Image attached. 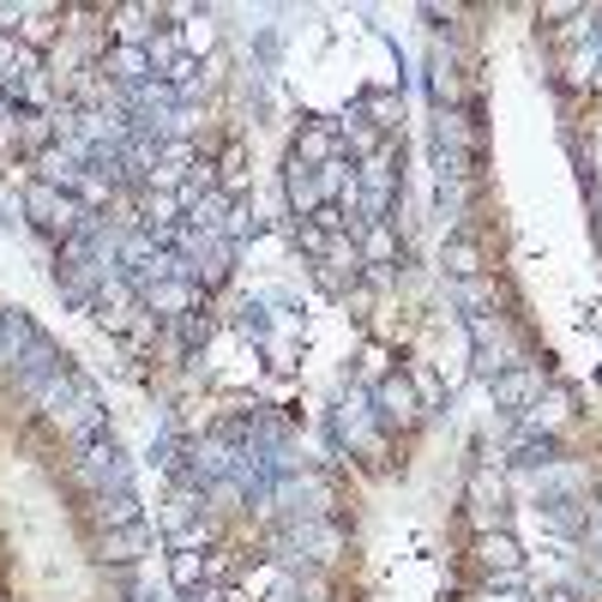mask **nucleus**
Instances as JSON below:
<instances>
[{"instance_id":"obj_23","label":"nucleus","mask_w":602,"mask_h":602,"mask_svg":"<svg viewBox=\"0 0 602 602\" xmlns=\"http://www.w3.org/2000/svg\"><path fill=\"white\" fill-rule=\"evenodd\" d=\"M549 602H578V597H573V590H549Z\"/></svg>"},{"instance_id":"obj_10","label":"nucleus","mask_w":602,"mask_h":602,"mask_svg":"<svg viewBox=\"0 0 602 602\" xmlns=\"http://www.w3.org/2000/svg\"><path fill=\"white\" fill-rule=\"evenodd\" d=\"M440 265H446V277H459V284H476V277L488 272L482 248H476L471 236H446V253H440Z\"/></svg>"},{"instance_id":"obj_22","label":"nucleus","mask_w":602,"mask_h":602,"mask_svg":"<svg viewBox=\"0 0 602 602\" xmlns=\"http://www.w3.org/2000/svg\"><path fill=\"white\" fill-rule=\"evenodd\" d=\"M187 602H223V590H211V585H205V590H193Z\"/></svg>"},{"instance_id":"obj_11","label":"nucleus","mask_w":602,"mask_h":602,"mask_svg":"<svg viewBox=\"0 0 602 602\" xmlns=\"http://www.w3.org/2000/svg\"><path fill=\"white\" fill-rule=\"evenodd\" d=\"M289 158L308 163V170H326V163L338 158V133H331V127H301V139H296Z\"/></svg>"},{"instance_id":"obj_13","label":"nucleus","mask_w":602,"mask_h":602,"mask_svg":"<svg viewBox=\"0 0 602 602\" xmlns=\"http://www.w3.org/2000/svg\"><path fill=\"white\" fill-rule=\"evenodd\" d=\"M170 578H175V590H187V597H193V590L205 585V561H199L193 549H175L170 554Z\"/></svg>"},{"instance_id":"obj_16","label":"nucleus","mask_w":602,"mask_h":602,"mask_svg":"<svg viewBox=\"0 0 602 602\" xmlns=\"http://www.w3.org/2000/svg\"><path fill=\"white\" fill-rule=\"evenodd\" d=\"M518 464H530V471H549V464H561V440H549V434H530L518 452Z\"/></svg>"},{"instance_id":"obj_17","label":"nucleus","mask_w":602,"mask_h":602,"mask_svg":"<svg viewBox=\"0 0 602 602\" xmlns=\"http://www.w3.org/2000/svg\"><path fill=\"white\" fill-rule=\"evenodd\" d=\"M296 248L308 253V260H326V253H331V236L319 229L314 217H301V223H296Z\"/></svg>"},{"instance_id":"obj_24","label":"nucleus","mask_w":602,"mask_h":602,"mask_svg":"<svg viewBox=\"0 0 602 602\" xmlns=\"http://www.w3.org/2000/svg\"><path fill=\"white\" fill-rule=\"evenodd\" d=\"M597 241H602V217H597Z\"/></svg>"},{"instance_id":"obj_3","label":"nucleus","mask_w":602,"mask_h":602,"mask_svg":"<svg viewBox=\"0 0 602 602\" xmlns=\"http://www.w3.org/2000/svg\"><path fill=\"white\" fill-rule=\"evenodd\" d=\"M367 398H374V416H380L386 428H416L422 422V398H416V380H410V374H380Z\"/></svg>"},{"instance_id":"obj_12","label":"nucleus","mask_w":602,"mask_h":602,"mask_svg":"<svg viewBox=\"0 0 602 602\" xmlns=\"http://www.w3.org/2000/svg\"><path fill=\"white\" fill-rule=\"evenodd\" d=\"M97 524H103V530H121V524H139V500H133L127 488H109V494H97Z\"/></svg>"},{"instance_id":"obj_26","label":"nucleus","mask_w":602,"mask_h":602,"mask_svg":"<svg viewBox=\"0 0 602 602\" xmlns=\"http://www.w3.org/2000/svg\"><path fill=\"white\" fill-rule=\"evenodd\" d=\"M464 602H482V597H464Z\"/></svg>"},{"instance_id":"obj_5","label":"nucleus","mask_w":602,"mask_h":602,"mask_svg":"<svg viewBox=\"0 0 602 602\" xmlns=\"http://www.w3.org/2000/svg\"><path fill=\"white\" fill-rule=\"evenodd\" d=\"M79 476L97 488V494H109V488H127V452H121L115 440H91L79 459Z\"/></svg>"},{"instance_id":"obj_15","label":"nucleus","mask_w":602,"mask_h":602,"mask_svg":"<svg viewBox=\"0 0 602 602\" xmlns=\"http://www.w3.org/2000/svg\"><path fill=\"white\" fill-rule=\"evenodd\" d=\"M355 253H362V265H386V260H392V229H386V223H367V229H362V248H355Z\"/></svg>"},{"instance_id":"obj_20","label":"nucleus","mask_w":602,"mask_h":602,"mask_svg":"<svg viewBox=\"0 0 602 602\" xmlns=\"http://www.w3.org/2000/svg\"><path fill=\"white\" fill-rule=\"evenodd\" d=\"M181 331H187V343H205L211 338V314H199V308H193V314H181Z\"/></svg>"},{"instance_id":"obj_4","label":"nucleus","mask_w":602,"mask_h":602,"mask_svg":"<svg viewBox=\"0 0 602 602\" xmlns=\"http://www.w3.org/2000/svg\"><path fill=\"white\" fill-rule=\"evenodd\" d=\"M91 314H97V326H109V331H133V319L145 314V296L127 284V277H103Z\"/></svg>"},{"instance_id":"obj_25","label":"nucleus","mask_w":602,"mask_h":602,"mask_svg":"<svg viewBox=\"0 0 602 602\" xmlns=\"http://www.w3.org/2000/svg\"><path fill=\"white\" fill-rule=\"evenodd\" d=\"M0 362H7V343H0Z\"/></svg>"},{"instance_id":"obj_6","label":"nucleus","mask_w":602,"mask_h":602,"mask_svg":"<svg viewBox=\"0 0 602 602\" xmlns=\"http://www.w3.org/2000/svg\"><path fill=\"white\" fill-rule=\"evenodd\" d=\"M488 386H494V404L518 416V410H530L542 398V367H506V374H494Z\"/></svg>"},{"instance_id":"obj_7","label":"nucleus","mask_w":602,"mask_h":602,"mask_svg":"<svg viewBox=\"0 0 602 602\" xmlns=\"http://www.w3.org/2000/svg\"><path fill=\"white\" fill-rule=\"evenodd\" d=\"M476 561H482L494 578H518L524 573V549H518L512 530H482V537H476Z\"/></svg>"},{"instance_id":"obj_18","label":"nucleus","mask_w":602,"mask_h":602,"mask_svg":"<svg viewBox=\"0 0 602 602\" xmlns=\"http://www.w3.org/2000/svg\"><path fill=\"white\" fill-rule=\"evenodd\" d=\"M54 37V25H49V13H25V42L30 49H42V42Z\"/></svg>"},{"instance_id":"obj_2","label":"nucleus","mask_w":602,"mask_h":602,"mask_svg":"<svg viewBox=\"0 0 602 602\" xmlns=\"http://www.w3.org/2000/svg\"><path fill=\"white\" fill-rule=\"evenodd\" d=\"M434 151H440V181H464L476 163V127L464 109H440L434 121Z\"/></svg>"},{"instance_id":"obj_9","label":"nucleus","mask_w":602,"mask_h":602,"mask_svg":"<svg viewBox=\"0 0 602 602\" xmlns=\"http://www.w3.org/2000/svg\"><path fill=\"white\" fill-rule=\"evenodd\" d=\"M145 554H151V530H145V524H121V530H103V554H97V561L133 566V561H145Z\"/></svg>"},{"instance_id":"obj_8","label":"nucleus","mask_w":602,"mask_h":602,"mask_svg":"<svg viewBox=\"0 0 602 602\" xmlns=\"http://www.w3.org/2000/svg\"><path fill=\"white\" fill-rule=\"evenodd\" d=\"M193 296L199 289L187 284V277H163V284L145 289V314L151 319H181V314H193Z\"/></svg>"},{"instance_id":"obj_19","label":"nucleus","mask_w":602,"mask_h":602,"mask_svg":"<svg viewBox=\"0 0 602 602\" xmlns=\"http://www.w3.org/2000/svg\"><path fill=\"white\" fill-rule=\"evenodd\" d=\"M241 331H248V338H265V331H272V319H265L260 301H248V308H241Z\"/></svg>"},{"instance_id":"obj_1","label":"nucleus","mask_w":602,"mask_h":602,"mask_svg":"<svg viewBox=\"0 0 602 602\" xmlns=\"http://www.w3.org/2000/svg\"><path fill=\"white\" fill-rule=\"evenodd\" d=\"M25 217L37 223V229H49V236L73 241L85 223L97 217V211H85L79 193H61V187H49V181H30V187H25Z\"/></svg>"},{"instance_id":"obj_21","label":"nucleus","mask_w":602,"mask_h":602,"mask_svg":"<svg viewBox=\"0 0 602 602\" xmlns=\"http://www.w3.org/2000/svg\"><path fill=\"white\" fill-rule=\"evenodd\" d=\"M440 211H452V217L464 211V181H440Z\"/></svg>"},{"instance_id":"obj_14","label":"nucleus","mask_w":602,"mask_h":602,"mask_svg":"<svg viewBox=\"0 0 602 602\" xmlns=\"http://www.w3.org/2000/svg\"><path fill=\"white\" fill-rule=\"evenodd\" d=\"M362 115L374 121V133H392L398 121H404V109H398V97H386V91H367V97H362Z\"/></svg>"}]
</instances>
